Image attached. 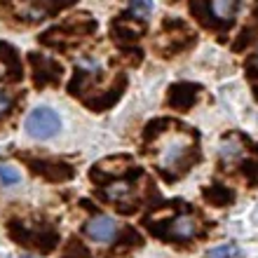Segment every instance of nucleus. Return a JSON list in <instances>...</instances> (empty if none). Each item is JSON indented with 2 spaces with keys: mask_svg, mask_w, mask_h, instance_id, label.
<instances>
[{
  "mask_svg": "<svg viewBox=\"0 0 258 258\" xmlns=\"http://www.w3.org/2000/svg\"><path fill=\"white\" fill-rule=\"evenodd\" d=\"M10 106H12V96L0 89V115H3V113H7V110H10Z\"/></svg>",
  "mask_w": 258,
  "mask_h": 258,
  "instance_id": "obj_13",
  "label": "nucleus"
},
{
  "mask_svg": "<svg viewBox=\"0 0 258 258\" xmlns=\"http://www.w3.org/2000/svg\"><path fill=\"white\" fill-rule=\"evenodd\" d=\"M26 134L31 139H38V141H45V139H52V136L61 129V120L52 108H35L31 110V115L26 117Z\"/></svg>",
  "mask_w": 258,
  "mask_h": 258,
  "instance_id": "obj_1",
  "label": "nucleus"
},
{
  "mask_svg": "<svg viewBox=\"0 0 258 258\" xmlns=\"http://www.w3.org/2000/svg\"><path fill=\"white\" fill-rule=\"evenodd\" d=\"M0 181L3 185H14L21 181V174L17 167H10V164H0Z\"/></svg>",
  "mask_w": 258,
  "mask_h": 258,
  "instance_id": "obj_9",
  "label": "nucleus"
},
{
  "mask_svg": "<svg viewBox=\"0 0 258 258\" xmlns=\"http://www.w3.org/2000/svg\"><path fill=\"white\" fill-rule=\"evenodd\" d=\"M242 150H244V148H242V141H239V139H235V136H230L228 141H223L221 146H218L221 157H223V160H228V162L242 155Z\"/></svg>",
  "mask_w": 258,
  "mask_h": 258,
  "instance_id": "obj_7",
  "label": "nucleus"
},
{
  "mask_svg": "<svg viewBox=\"0 0 258 258\" xmlns=\"http://www.w3.org/2000/svg\"><path fill=\"white\" fill-rule=\"evenodd\" d=\"M117 221L115 218H110V216H94L92 221H89L87 225H85V232H87L92 239H96V242H110V239H115L117 235Z\"/></svg>",
  "mask_w": 258,
  "mask_h": 258,
  "instance_id": "obj_2",
  "label": "nucleus"
},
{
  "mask_svg": "<svg viewBox=\"0 0 258 258\" xmlns=\"http://www.w3.org/2000/svg\"><path fill=\"white\" fill-rule=\"evenodd\" d=\"M33 171L42 174V176L52 178V181H66V178L73 176V169H68V164H56V162H35Z\"/></svg>",
  "mask_w": 258,
  "mask_h": 258,
  "instance_id": "obj_3",
  "label": "nucleus"
},
{
  "mask_svg": "<svg viewBox=\"0 0 258 258\" xmlns=\"http://www.w3.org/2000/svg\"><path fill=\"white\" fill-rule=\"evenodd\" d=\"M127 192H129V183H127V181H122V183H113V185H110L108 190H106V195H108L110 200H122Z\"/></svg>",
  "mask_w": 258,
  "mask_h": 258,
  "instance_id": "obj_12",
  "label": "nucleus"
},
{
  "mask_svg": "<svg viewBox=\"0 0 258 258\" xmlns=\"http://www.w3.org/2000/svg\"><path fill=\"white\" fill-rule=\"evenodd\" d=\"M21 258H31V256H21Z\"/></svg>",
  "mask_w": 258,
  "mask_h": 258,
  "instance_id": "obj_15",
  "label": "nucleus"
},
{
  "mask_svg": "<svg viewBox=\"0 0 258 258\" xmlns=\"http://www.w3.org/2000/svg\"><path fill=\"white\" fill-rule=\"evenodd\" d=\"M171 235L176 239H190L197 235V223L192 216H178L171 223Z\"/></svg>",
  "mask_w": 258,
  "mask_h": 258,
  "instance_id": "obj_5",
  "label": "nucleus"
},
{
  "mask_svg": "<svg viewBox=\"0 0 258 258\" xmlns=\"http://www.w3.org/2000/svg\"><path fill=\"white\" fill-rule=\"evenodd\" d=\"M207 258H244V251L237 244H223L216 249H209Z\"/></svg>",
  "mask_w": 258,
  "mask_h": 258,
  "instance_id": "obj_8",
  "label": "nucleus"
},
{
  "mask_svg": "<svg viewBox=\"0 0 258 258\" xmlns=\"http://www.w3.org/2000/svg\"><path fill=\"white\" fill-rule=\"evenodd\" d=\"M63 258H92V256H89V251L80 244V242L73 239V244H68V249L63 251Z\"/></svg>",
  "mask_w": 258,
  "mask_h": 258,
  "instance_id": "obj_11",
  "label": "nucleus"
},
{
  "mask_svg": "<svg viewBox=\"0 0 258 258\" xmlns=\"http://www.w3.org/2000/svg\"><path fill=\"white\" fill-rule=\"evenodd\" d=\"M185 150H188V141H185V139H174L162 153V167H174V164H178L183 160Z\"/></svg>",
  "mask_w": 258,
  "mask_h": 258,
  "instance_id": "obj_4",
  "label": "nucleus"
},
{
  "mask_svg": "<svg viewBox=\"0 0 258 258\" xmlns=\"http://www.w3.org/2000/svg\"><path fill=\"white\" fill-rule=\"evenodd\" d=\"M129 10L134 12V17L146 19L153 12V0H129Z\"/></svg>",
  "mask_w": 258,
  "mask_h": 258,
  "instance_id": "obj_10",
  "label": "nucleus"
},
{
  "mask_svg": "<svg viewBox=\"0 0 258 258\" xmlns=\"http://www.w3.org/2000/svg\"><path fill=\"white\" fill-rule=\"evenodd\" d=\"M237 5H239V0H211V10H214V14L223 21H230L232 17H235Z\"/></svg>",
  "mask_w": 258,
  "mask_h": 258,
  "instance_id": "obj_6",
  "label": "nucleus"
},
{
  "mask_svg": "<svg viewBox=\"0 0 258 258\" xmlns=\"http://www.w3.org/2000/svg\"><path fill=\"white\" fill-rule=\"evenodd\" d=\"M256 66H258V52H256Z\"/></svg>",
  "mask_w": 258,
  "mask_h": 258,
  "instance_id": "obj_14",
  "label": "nucleus"
}]
</instances>
